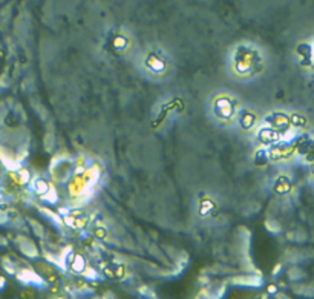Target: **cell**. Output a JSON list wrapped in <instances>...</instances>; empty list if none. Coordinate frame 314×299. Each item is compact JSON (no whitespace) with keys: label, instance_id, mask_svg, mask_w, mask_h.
<instances>
[{"label":"cell","instance_id":"1","mask_svg":"<svg viewBox=\"0 0 314 299\" xmlns=\"http://www.w3.org/2000/svg\"><path fill=\"white\" fill-rule=\"evenodd\" d=\"M37 192H42V193H46L48 190V186H46V182L45 181H37Z\"/></svg>","mask_w":314,"mask_h":299}]
</instances>
